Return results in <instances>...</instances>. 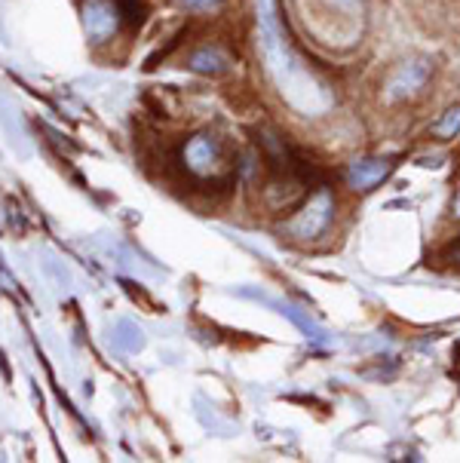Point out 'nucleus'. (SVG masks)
<instances>
[{
	"instance_id": "obj_5",
	"label": "nucleus",
	"mask_w": 460,
	"mask_h": 463,
	"mask_svg": "<svg viewBox=\"0 0 460 463\" xmlns=\"http://www.w3.org/2000/svg\"><path fill=\"white\" fill-rule=\"evenodd\" d=\"M430 80V65L427 61H405L393 71L387 83V99H408L418 90H424V83Z\"/></svg>"
},
{
	"instance_id": "obj_7",
	"label": "nucleus",
	"mask_w": 460,
	"mask_h": 463,
	"mask_svg": "<svg viewBox=\"0 0 460 463\" xmlns=\"http://www.w3.org/2000/svg\"><path fill=\"white\" fill-rule=\"evenodd\" d=\"M187 65L193 71H200V74H224L230 61L221 50H215V46H202V50L191 52V61H187Z\"/></svg>"
},
{
	"instance_id": "obj_11",
	"label": "nucleus",
	"mask_w": 460,
	"mask_h": 463,
	"mask_svg": "<svg viewBox=\"0 0 460 463\" xmlns=\"http://www.w3.org/2000/svg\"><path fill=\"white\" fill-rule=\"evenodd\" d=\"M457 264H460V249H457Z\"/></svg>"
},
{
	"instance_id": "obj_3",
	"label": "nucleus",
	"mask_w": 460,
	"mask_h": 463,
	"mask_svg": "<svg viewBox=\"0 0 460 463\" xmlns=\"http://www.w3.org/2000/svg\"><path fill=\"white\" fill-rule=\"evenodd\" d=\"M120 6L114 0H83V28H87L89 41H111L120 28Z\"/></svg>"
},
{
	"instance_id": "obj_8",
	"label": "nucleus",
	"mask_w": 460,
	"mask_h": 463,
	"mask_svg": "<svg viewBox=\"0 0 460 463\" xmlns=\"http://www.w3.org/2000/svg\"><path fill=\"white\" fill-rule=\"evenodd\" d=\"M457 132H460V105L448 108V111L433 123V136H436V138H442V141L455 138Z\"/></svg>"
},
{
	"instance_id": "obj_1",
	"label": "nucleus",
	"mask_w": 460,
	"mask_h": 463,
	"mask_svg": "<svg viewBox=\"0 0 460 463\" xmlns=\"http://www.w3.org/2000/svg\"><path fill=\"white\" fill-rule=\"evenodd\" d=\"M258 19H261L264 59H268L270 74H274V80L279 90H283L288 105L307 117L329 111L332 92L310 74L301 56L283 37V25H279V15H277V0H258Z\"/></svg>"
},
{
	"instance_id": "obj_9",
	"label": "nucleus",
	"mask_w": 460,
	"mask_h": 463,
	"mask_svg": "<svg viewBox=\"0 0 460 463\" xmlns=\"http://www.w3.org/2000/svg\"><path fill=\"white\" fill-rule=\"evenodd\" d=\"M184 10H193V13H209L215 6H221V0H178Z\"/></svg>"
},
{
	"instance_id": "obj_2",
	"label": "nucleus",
	"mask_w": 460,
	"mask_h": 463,
	"mask_svg": "<svg viewBox=\"0 0 460 463\" xmlns=\"http://www.w3.org/2000/svg\"><path fill=\"white\" fill-rule=\"evenodd\" d=\"M332 218H334V197L329 187H323V191H316L314 197L304 203V209L298 215L286 224V233L292 240H316L329 231Z\"/></svg>"
},
{
	"instance_id": "obj_4",
	"label": "nucleus",
	"mask_w": 460,
	"mask_h": 463,
	"mask_svg": "<svg viewBox=\"0 0 460 463\" xmlns=\"http://www.w3.org/2000/svg\"><path fill=\"white\" fill-rule=\"evenodd\" d=\"M182 163L191 175L206 178L215 175L218 166H221V154H218V145L212 136H193L184 141L182 147Z\"/></svg>"
},
{
	"instance_id": "obj_10",
	"label": "nucleus",
	"mask_w": 460,
	"mask_h": 463,
	"mask_svg": "<svg viewBox=\"0 0 460 463\" xmlns=\"http://www.w3.org/2000/svg\"><path fill=\"white\" fill-rule=\"evenodd\" d=\"M451 212H455V218H460V184H457V194H455V206H451Z\"/></svg>"
},
{
	"instance_id": "obj_6",
	"label": "nucleus",
	"mask_w": 460,
	"mask_h": 463,
	"mask_svg": "<svg viewBox=\"0 0 460 463\" xmlns=\"http://www.w3.org/2000/svg\"><path fill=\"white\" fill-rule=\"evenodd\" d=\"M390 169H393L390 160H360L347 169V184L356 191H374L390 175Z\"/></svg>"
}]
</instances>
